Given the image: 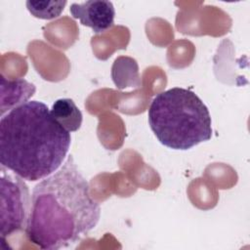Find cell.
<instances>
[{
	"mask_svg": "<svg viewBox=\"0 0 250 250\" xmlns=\"http://www.w3.org/2000/svg\"><path fill=\"white\" fill-rule=\"evenodd\" d=\"M147 116L157 140L172 149L187 150L212 137L208 107L188 89L175 87L157 94Z\"/></svg>",
	"mask_w": 250,
	"mask_h": 250,
	"instance_id": "3957f363",
	"label": "cell"
},
{
	"mask_svg": "<svg viewBox=\"0 0 250 250\" xmlns=\"http://www.w3.org/2000/svg\"><path fill=\"white\" fill-rule=\"evenodd\" d=\"M1 115L3 116L5 111L12 110L15 107L28 102L27 100L33 96L35 92V86L24 79L6 80L4 77L1 79Z\"/></svg>",
	"mask_w": 250,
	"mask_h": 250,
	"instance_id": "8992f818",
	"label": "cell"
},
{
	"mask_svg": "<svg viewBox=\"0 0 250 250\" xmlns=\"http://www.w3.org/2000/svg\"><path fill=\"white\" fill-rule=\"evenodd\" d=\"M69 11L74 19L92 28L95 33H102L113 25L115 10L110 1L89 0L71 4Z\"/></svg>",
	"mask_w": 250,
	"mask_h": 250,
	"instance_id": "5b68a950",
	"label": "cell"
},
{
	"mask_svg": "<svg viewBox=\"0 0 250 250\" xmlns=\"http://www.w3.org/2000/svg\"><path fill=\"white\" fill-rule=\"evenodd\" d=\"M70 144L69 132L42 102L28 101L1 117V166L22 180L35 182L55 173Z\"/></svg>",
	"mask_w": 250,
	"mask_h": 250,
	"instance_id": "7a4b0ae2",
	"label": "cell"
},
{
	"mask_svg": "<svg viewBox=\"0 0 250 250\" xmlns=\"http://www.w3.org/2000/svg\"><path fill=\"white\" fill-rule=\"evenodd\" d=\"M51 114L55 120L67 132H75L82 124V113L71 99L57 100L51 109Z\"/></svg>",
	"mask_w": 250,
	"mask_h": 250,
	"instance_id": "52a82bcc",
	"label": "cell"
},
{
	"mask_svg": "<svg viewBox=\"0 0 250 250\" xmlns=\"http://www.w3.org/2000/svg\"><path fill=\"white\" fill-rule=\"evenodd\" d=\"M101 207L72 155L33 188L26 225L28 239L42 249L66 248L99 223Z\"/></svg>",
	"mask_w": 250,
	"mask_h": 250,
	"instance_id": "6da1fadb",
	"label": "cell"
},
{
	"mask_svg": "<svg viewBox=\"0 0 250 250\" xmlns=\"http://www.w3.org/2000/svg\"><path fill=\"white\" fill-rule=\"evenodd\" d=\"M66 1H46V0H28L26 1V8L29 13L41 20H53L61 16Z\"/></svg>",
	"mask_w": 250,
	"mask_h": 250,
	"instance_id": "ba28073f",
	"label": "cell"
},
{
	"mask_svg": "<svg viewBox=\"0 0 250 250\" xmlns=\"http://www.w3.org/2000/svg\"><path fill=\"white\" fill-rule=\"evenodd\" d=\"M14 174V173H13ZM31 205L27 186L16 174L1 166V236L6 238L26 229Z\"/></svg>",
	"mask_w": 250,
	"mask_h": 250,
	"instance_id": "277c9868",
	"label": "cell"
}]
</instances>
